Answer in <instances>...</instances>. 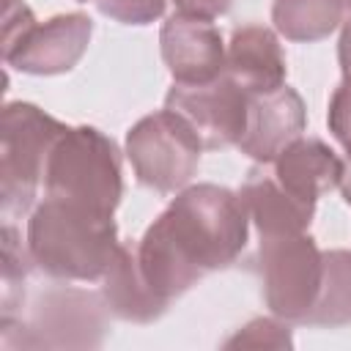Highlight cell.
Masks as SVG:
<instances>
[{
  "label": "cell",
  "instance_id": "obj_22",
  "mask_svg": "<svg viewBox=\"0 0 351 351\" xmlns=\"http://www.w3.org/2000/svg\"><path fill=\"white\" fill-rule=\"evenodd\" d=\"M176 3V11L184 14V16H195V19H217L222 14L230 11L233 0H173Z\"/></svg>",
  "mask_w": 351,
  "mask_h": 351
},
{
  "label": "cell",
  "instance_id": "obj_23",
  "mask_svg": "<svg viewBox=\"0 0 351 351\" xmlns=\"http://www.w3.org/2000/svg\"><path fill=\"white\" fill-rule=\"evenodd\" d=\"M337 60H340V71H343V80H351V16L343 22V30H340Z\"/></svg>",
  "mask_w": 351,
  "mask_h": 351
},
{
  "label": "cell",
  "instance_id": "obj_19",
  "mask_svg": "<svg viewBox=\"0 0 351 351\" xmlns=\"http://www.w3.org/2000/svg\"><path fill=\"white\" fill-rule=\"evenodd\" d=\"M239 346H247V348H288L293 346V337L285 326V321L277 315L274 318H252L250 324H244L233 337L225 340V348H239Z\"/></svg>",
  "mask_w": 351,
  "mask_h": 351
},
{
  "label": "cell",
  "instance_id": "obj_10",
  "mask_svg": "<svg viewBox=\"0 0 351 351\" xmlns=\"http://www.w3.org/2000/svg\"><path fill=\"white\" fill-rule=\"evenodd\" d=\"M159 49L176 85H206L225 74L222 33L206 19L167 16L159 33Z\"/></svg>",
  "mask_w": 351,
  "mask_h": 351
},
{
  "label": "cell",
  "instance_id": "obj_17",
  "mask_svg": "<svg viewBox=\"0 0 351 351\" xmlns=\"http://www.w3.org/2000/svg\"><path fill=\"white\" fill-rule=\"evenodd\" d=\"M304 324L326 326V329L351 326V252L348 250L324 252L321 291Z\"/></svg>",
  "mask_w": 351,
  "mask_h": 351
},
{
  "label": "cell",
  "instance_id": "obj_9",
  "mask_svg": "<svg viewBox=\"0 0 351 351\" xmlns=\"http://www.w3.org/2000/svg\"><path fill=\"white\" fill-rule=\"evenodd\" d=\"M165 107L192 123L203 140V148L217 151L239 145L247 129L250 93L222 74L206 85H173L165 96Z\"/></svg>",
  "mask_w": 351,
  "mask_h": 351
},
{
  "label": "cell",
  "instance_id": "obj_24",
  "mask_svg": "<svg viewBox=\"0 0 351 351\" xmlns=\"http://www.w3.org/2000/svg\"><path fill=\"white\" fill-rule=\"evenodd\" d=\"M340 192H343V200L351 206V162L346 165L343 170V178H340Z\"/></svg>",
  "mask_w": 351,
  "mask_h": 351
},
{
  "label": "cell",
  "instance_id": "obj_1",
  "mask_svg": "<svg viewBox=\"0 0 351 351\" xmlns=\"http://www.w3.org/2000/svg\"><path fill=\"white\" fill-rule=\"evenodd\" d=\"M247 236L250 214L239 192L217 184L184 186L137 241L140 274L170 304L208 271L236 263Z\"/></svg>",
  "mask_w": 351,
  "mask_h": 351
},
{
  "label": "cell",
  "instance_id": "obj_5",
  "mask_svg": "<svg viewBox=\"0 0 351 351\" xmlns=\"http://www.w3.org/2000/svg\"><path fill=\"white\" fill-rule=\"evenodd\" d=\"M69 126L30 101H8L0 112V208L11 222L36 208L52 145Z\"/></svg>",
  "mask_w": 351,
  "mask_h": 351
},
{
  "label": "cell",
  "instance_id": "obj_2",
  "mask_svg": "<svg viewBox=\"0 0 351 351\" xmlns=\"http://www.w3.org/2000/svg\"><path fill=\"white\" fill-rule=\"evenodd\" d=\"M25 244L33 266L63 282L101 280L121 247L112 217L49 195L30 211Z\"/></svg>",
  "mask_w": 351,
  "mask_h": 351
},
{
  "label": "cell",
  "instance_id": "obj_13",
  "mask_svg": "<svg viewBox=\"0 0 351 351\" xmlns=\"http://www.w3.org/2000/svg\"><path fill=\"white\" fill-rule=\"evenodd\" d=\"M250 219L255 222L261 239L263 236H288V233H304L313 222L315 206L302 203L293 197L266 165H258L247 173L241 189H239Z\"/></svg>",
  "mask_w": 351,
  "mask_h": 351
},
{
  "label": "cell",
  "instance_id": "obj_6",
  "mask_svg": "<svg viewBox=\"0 0 351 351\" xmlns=\"http://www.w3.org/2000/svg\"><path fill=\"white\" fill-rule=\"evenodd\" d=\"M203 140L186 118L156 110L126 132V159L137 181L154 192H181L197 173Z\"/></svg>",
  "mask_w": 351,
  "mask_h": 351
},
{
  "label": "cell",
  "instance_id": "obj_7",
  "mask_svg": "<svg viewBox=\"0 0 351 351\" xmlns=\"http://www.w3.org/2000/svg\"><path fill=\"white\" fill-rule=\"evenodd\" d=\"M252 266L261 277L263 302L271 315L304 324L310 315L324 274V252L307 233L263 236Z\"/></svg>",
  "mask_w": 351,
  "mask_h": 351
},
{
  "label": "cell",
  "instance_id": "obj_8",
  "mask_svg": "<svg viewBox=\"0 0 351 351\" xmlns=\"http://www.w3.org/2000/svg\"><path fill=\"white\" fill-rule=\"evenodd\" d=\"M90 33L93 22L82 11L58 14L47 22L33 19L11 38H3V60L22 74H66L88 52Z\"/></svg>",
  "mask_w": 351,
  "mask_h": 351
},
{
  "label": "cell",
  "instance_id": "obj_12",
  "mask_svg": "<svg viewBox=\"0 0 351 351\" xmlns=\"http://www.w3.org/2000/svg\"><path fill=\"white\" fill-rule=\"evenodd\" d=\"M225 74L250 96L285 85L288 63L280 38L266 25H241L225 47Z\"/></svg>",
  "mask_w": 351,
  "mask_h": 351
},
{
  "label": "cell",
  "instance_id": "obj_18",
  "mask_svg": "<svg viewBox=\"0 0 351 351\" xmlns=\"http://www.w3.org/2000/svg\"><path fill=\"white\" fill-rule=\"evenodd\" d=\"M3 239V310H0V326L14 324L19 318V307L25 304V280L27 271L36 269L27 252V244L22 247L14 222H3L0 230Z\"/></svg>",
  "mask_w": 351,
  "mask_h": 351
},
{
  "label": "cell",
  "instance_id": "obj_16",
  "mask_svg": "<svg viewBox=\"0 0 351 351\" xmlns=\"http://www.w3.org/2000/svg\"><path fill=\"white\" fill-rule=\"evenodd\" d=\"M346 16V0H274L271 22L288 41H321L332 36Z\"/></svg>",
  "mask_w": 351,
  "mask_h": 351
},
{
  "label": "cell",
  "instance_id": "obj_4",
  "mask_svg": "<svg viewBox=\"0 0 351 351\" xmlns=\"http://www.w3.org/2000/svg\"><path fill=\"white\" fill-rule=\"evenodd\" d=\"M112 313L101 291L49 285L36 293L30 310L0 326L5 348H99Z\"/></svg>",
  "mask_w": 351,
  "mask_h": 351
},
{
  "label": "cell",
  "instance_id": "obj_25",
  "mask_svg": "<svg viewBox=\"0 0 351 351\" xmlns=\"http://www.w3.org/2000/svg\"><path fill=\"white\" fill-rule=\"evenodd\" d=\"M346 8H348V11H351V0H346Z\"/></svg>",
  "mask_w": 351,
  "mask_h": 351
},
{
  "label": "cell",
  "instance_id": "obj_3",
  "mask_svg": "<svg viewBox=\"0 0 351 351\" xmlns=\"http://www.w3.org/2000/svg\"><path fill=\"white\" fill-rule=\"evenodd\" d=\"M44 195L112 217L123 197L121 151L96 126H69L49 151Z\"/></svg>",
  "mask_w": 351,
  "mask_h": 351
},
{
  "label": "cell",
  "instance_id": "obj_20",
  "mask_svg": "<svg viewBox=\"0 0 351 351\" xmlns=\"http://www.w3.org/2000/svg\"><path fill=\"white\" fill-rule=\"evenodd\" d=\"M96 8L121 25H151L165 14L167 0H93Z\"/></svg>",
  "mask_w": 351,
  "mask_h": 351
},
{
  "label": "cell",
  "instance_id": "obj_21",
  "mask_svg": "<svg viewBox=\"0 0 351 351\" xmlns=\"http://www.w3.org/2000/svg\"><path fill=\"white\" fill-rule=\"evenodd\" d=\"M326 123L332 137L343 145V151L351 159V80H343L332 99H329V110H326Z\"/></svg>",
  "mask_w": 351,
  "mask_h": 351
},
{
  "label": "cell",
  "instance_id": "obj_11",
  "mask_svg": "<svg viewBox=\"0 0 351 351\" xmlns=\"http://www.w3.org/2000/svg\"><path fill=\"white\" fill-rule=\"evenodd\" d=\"M304 126L307 110L293 88L282 85L269 93H255L250 96L247 129L239 140V148L258 165H274V159L304 134Z\"/></svg>",
  "mask_w": 351,
  "mask_h": 351
},
{
  "label": "cell",
  "instance_id": "obj_14",
  "mask_svg": "<svg viewBox=\"0 0 351 351\" xmlns=\"http://www.w3.org/2000/svg\"><path fill=\"white\" fill-rule=\"evenodd\" d=\"M343 170V159L324 140L304 134L274 159L277 181L307 206H315L321 195L340 186Z\"/></svg>",
  "mask_w": 351,
  "mask_h": 351
},
{
  "label": "cell",
  "instance_id": "obj_15",
  "mask_svg": "<svg viewBox=\"0 0 351 351\" xmlns=\"http://www.w3.org/2000/svg\"><path fill=\"white\" fill-rule=\"evenodd\" d=\"M101 296L115 318L132 324H151L167 310V302H162L143 280L137 263V247L132 244L118 247L107 274L101 277Z\"/></svg>",
  "mask_w": 351,
  "mask_h": 351
},
{
  "label": "cell",
  "instance_id": "obj_26",
  "mask_svg": "<svg viewBox=\"0 0 351 351\" xmlns=\"http://www.w3.org/2000/svg\"><path fill=\"white\" fill-rule=\"evenodd\" d=\"M80 3H88V0H80Z\"/></svg>",
  "mask_w": 351,
  "mask_h": 351
}]
</instances>
